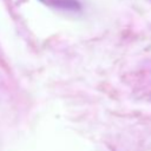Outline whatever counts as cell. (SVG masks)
<instances>
[{
	"label": "cell",
	"mask_w": 151,
	"mask_h": 151,
	"mask_svg": "<svg viewBox=\"0 0 151 151\" xmlns=\"http://www.w3.org/2000/svg\"><path fill=\"white\" fill-rule=\"evenodd\" d=\"M45 4L50 6H55L60 8H67L71 11L79 9V4L76 0H42Z\"/></svg>",
	"instance_id": "6da1fadb"
}]
</instances>
